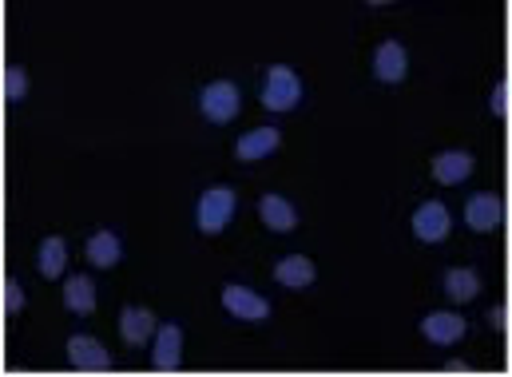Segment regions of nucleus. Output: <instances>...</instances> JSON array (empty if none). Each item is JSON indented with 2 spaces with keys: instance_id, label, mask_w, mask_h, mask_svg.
<instances>
[{
  "instance_id": "2",
  "label": "nucleus",
  "mask_w": 512,
  "mask_h": 377,
  "mask_svg": "<svg viewBox=\"0 0 512 377\" xmlns=\"http://www.w3.org/2000/svg\"><path fill=\"white\" fill-rule=\"evenodd\" d=\"M302 96H306L302 76H298L290 64H266L262 84H258V104H262L270 116H290V112L302 104Z\"/></svg>"
},
{
  "instance_id": "22",
  "label": "nucleus",
  "mask_w": 512,
  "mask_h": 377,
  "mask_svg": "<svg viewBox=\"0 0 512 377\" xmlns=\"http://www.w3.org/2000/svg\"><path fill=\"white\" fill-rule=\"evenodd\" d=\"M505 96H509V88L497 84V88H493V100H489V112H493V116H505Z\"/></svg>"
},
{
  "instance_id": "21",
  "label": "nucleus",
  "mask_w": 512,
  "mask_h": 377,
  "mask_svg": "<svg viewBox=\"0 0 512 377\" xmlns=\"http://www.w3.org/2000/svg\"><path fill=\"white\" fill-rule=\"evenodd\" d=\"M28 310V294H24V282L16 278V274H8L4 278V314L8 318H20Z\"/></svg>"
},
{
  "instance_id": "11",
  "label": "nucleus",
  "mask_w": 512,
  "mask_h": 377,
  "mask_svg": "<svg viewBox=\"0 0 512 377\" xmlns=\"http://www.w3.org/2000/svg\"><path fill=\"white\" fill-rule=\"evenodd\" d=\"M258 223L270 235H294L298 231V207L286 195L266 191V195H258Z\"/></svg>"
},
{
  "instance_id": "1",
  "label": "nucleus",
  "mask_w": 512,
  "mask_h": 377,
  "mask_svg": "<svg viewBox=\"0 0 512 377\" xmlns=\"http://www.w3.org/2000/svg\"><path fill=\"white\" fill-rule=\"evenodd\" d=\"M235 215H239V191L231 183H211L199 191V199H195V231L199 235H207V239L227 235Z\"/></svg>"
},
{
  "instance_id": "14",
  "label": "nucleus",
  "mask_w": 512,
  "mask_h": 377,
  "mask_svg": "<svg viewBox=\"0 0 512 377\" xmlns=\"http://www.w3.org/2000/svg\"><path fill=\"white\" fill-rule=\"evenodd\" d=\"M84 262L92 270H116L124 262V239H120V231H112V227L92 231L84 239Z\"/></svg>"
},
{
  "instance_id": "10",
  "label": "nucleus",
  "mask_w": 512,
  "mask_h": 377,
  "mask_svg": "<svg viewBox=\"0 0 512 377\" xmlns=\"http://www.w3.org/2000/svg\"><path fill=\"white\" fill-rule=\"evenodd\" d=\"M278 147H282V127H278V124H258V127L243 131V135L235 139V159L251 167V163L270 159Z\"/></svg>"
},
{
  "instance_id": "6",
  "label": "nucleus",
  "mask_w": 512,
  "mask_h": 377,
  "mask_svg": "<svg viewBox=\"0 0 512 377\" xmlns=\"http://www.w3.org/2000/svg\"><path fill=\"white\" fill-rule=\"evenodd\" d=\"M409 227H413V239L417 243L437 247V243H445L453 235V215H449V207L441 199H425V203H417Z\"/></svg>"
},
{
  "instance_id": "12",
  "label": "nucleus",
  "mask_w": 512,
  "mask_h": 377,
  "mask_svg": "<svg viewBox=\"0 0 512 377\" xmlns=\"http://www.w3.org/2000/svg\"><path fill=\"white\" fill-rule=\"evenodd\" d=\"M270 278H274L282 290L302 294V290H310V286L318 282V266H314V258H306V254H282V258L270 266Z\"/></svg>"
},
{
  "instance_id": "8",
  "label": "nucleus",
  "mask_w": 512,
  "mask_h": 377,
  "mask_svg": "<svg viewBox=\"0 0 512 377\" xmlns=\"http://www.w3.org/2000/svg\"><path fill=\"white\" fill-rule=\"evenodd\" d=\"M183 346H187V334L179 322H159L155 338H151V370L155 374H175L183 366Z\"/></svg>"
},
{
  "instance_id": "23",
  "label": "nucleus",
  "mask_w": 512,
  "mask_h": 377,
  "mask_svg": "<svg viewBox=\"0 0 512 377\" xmlns=\"http://www.w3.org/2000/svg\"><path fill=\"white\" fill-rule=\"evenodd\" d=\"M489 326H493V330H505V306H493V310H489Z\"/></svg>"
},
{
  "instance_id": "9",
  "label": "nucleus",
  "mask_w": 512,
  "mask_h": 377,
  "mask_svg": "<svg viewBox=\"0 0 512 377\" xmlns=\"http://www.w3.org/2000/svg\"><path fill=\"white\" fill-rule=\"evenodd\" d=\"M116 330H120V342H124L128 350H147L151 338H155V330H159V318H155L151 306L128 302V306L120 310V318H116Z\"/></svg>"
},
{
  "instance_id": "15",
  "label": "nucleus",
  "mask_w": 512,
  "mask_h": 377,
  "mask_svg": "<svg viewBox=\"0 0 512 377\" xmlns=\"http://www.w3.org/2000/svg\"><path fill=\"white\" fill-rule=\"evenodd\" d=\"M370 72H374L378 84H389V88L401 84V80L409 76V52H405V44H401V40H382V44L374 48Z\"/></svg>"
},
{
  "instance_id": "18",
  "label": "nucleus",
  "mask_w": 512,
  "mask_h": 377,
  "mask_svg": "<svg viewBox=\"0 0 512 377\" xmlns=\"http://www.w3.org/2000/svg\"><path fill=\"white\" fill-rule=\"evenodd\" d=\"M477 171V155L473 151H441L433 155V179L441 187H461L465 179H473Z\"/></svg>"
},
{
  "instance_id": "5",
  "label": "nucleus",
  "mask_w": 512,
  "mask_h": 377,
  "mask_svg": "<svg viewBox=\"0 0 512 377\" xmlns=\"http://www.w3.org/2000/svg\"><path fill=\"white\" fill-rule=\"evenodd\" d=\"M64 362L76 370V374H108L112 370V354L108 346L96 338V334H68L64 342Z\"/></svg>"
},
{
  "instance_id": "13",
  "label": "nucleus",
  "mask_w": 512,
  "mask_h": 377,
  "mask_svg": "<svg viewBox=\"0 0 512 377\" xmlns=\"http://www.w3.org/2000/svg\"><path fill=\"white\" fill-rule=\"evenodd\" d=\"M465 334H469V322L457 310H433V314L421 318V338L433 342V346H441V350L457 346Z\"/></svg>"
},
{
  "instance_id": "4",
  "label": "nucleus",
  "mask_w": 512,
  "mask_h": 377,
  "mask_svg": "<svg viewBox=\"0 0 512 377\" xmlns=\"http://www.w3.org/2000/svg\"><path fill=\"white\" fill-rule=\"evenodd\" d=\"M219 302H223V310H227L235 322H247V326H266L270 314H274L270 298L251 290V286H243V282H227V286L219 290Z\"/></svg>"
},
{
  "instance_id": "19",
  "label": "nucleus",
  "mask_w": 512,
  "mask_h": 377,
  "mask_svg": "<svg viewBox=\"0 0 512 377\" xmlns=\"http://www.w3.org/2000/svg\"><path fill=\"white\" fill-rule=\"evenodd\" d=\"M441 290L449 294V302L465 306V302H473V298L481 294V274H477L473 266H449V270H445V286H441Z\"/></svg>"
},
{
  "instance_id": "20",
  "label": "nucleus",
  "mask_w": 512,
  "mask_h": 377,
  "mask_svg": "<svg viewBox=\"0 0 512 377\" xmlns=\"http://www.w3.org/2000/svg\"><path fill=\"white\" fill-rule=\"evenodd\" d=\"M32 96V76L24 64H8L4 68V100L8 104H24Z\"/></svg>"
},
{
  "instance_id": "16",
  "label": "nucleus",
  "mask_w": 512,
  "mask_h": 377,
  "mask_svg": "<svg viewBox=\"0 0 512 377\" xmlns=\"http://www.w3.org/2000/svg\"><path fill=\"white\" fill-rule=\"evenodd\" d=\"M465 223L473 235H493L501 231L505 223V203L493 195V191H477L469 203H465Z\"/></svg>"
},
{
  "instance_id": "7",
  "label": "nucleus",
  "mask_w": 512,
  "mask_h": 377,
  "mask_svg": "<svg viewBox=\"0 0 512 377\" xmlns=\"http://www.w3.org/2000/svg\"><path fill=\"white\" fill-rule=\"evenodd\" d=\"M60 302L80 322L96 318V310H100V286H96V278L92 274H64L60 278Z\"/></svg>"
},
{
  "instance_id": "17",
  "label": "nucleus",
  "mask_w": 512,
  "mask_h": 377,
  "mask_svg": "<svg viewBox=\"0 0 512 377\" xmlns=\"http://www.w3.org/2000/svg\"><path fill=\"white\" fill-rule=\"evenodd\" d=\"M68 258H72V247H68L64 235H44L36 243V258L32 262H36V274L44 282H60L68 274Z\"/></svg>"
},
{
  "instance_id": "3",
  "label": "nucleus",
  "mask_w": 512,
  "mask_h": 377,
  "mask_svg": "<svg viewBox=\"0 0 512 377\" xmlns=\"http://www.w3.org/2000/svg\"><path fill=\"white\" fill-rule=\"evenodd\" d=\"M195 108H199V116H203L207 124H215V127L235 124L239 112H243V88H239L235 80H227V76L207 80V84L195 92Z\"/></svg>"
}]
</instances>
